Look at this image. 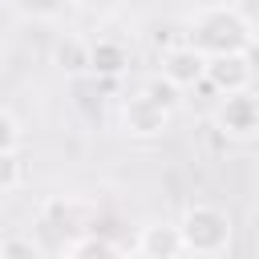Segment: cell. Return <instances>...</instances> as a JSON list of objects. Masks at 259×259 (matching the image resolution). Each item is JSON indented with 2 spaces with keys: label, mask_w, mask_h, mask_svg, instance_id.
<instances>
[{
  "label": "cell",
  "mask_w": 259,
  "mask_h": 259,
  "mask_svg": "<svg viewBox=\"0 0 259 259\" xmlns=\"http://www.w3.org/2000/svg\"><path fill=\"white\" fill-rule=\"evenodd\" d=\"M138 255L142 259H178V255H186L178 223H150V227H142Z\"/></svg>",
  "instance_id": "52a82bcc"
},
{
  "label": "cell",
  "mask_w": 259,
  "mask_h": 259,
  "mask_svg": "<svg viewBox=\"0 0 259 259\" xmlns=\"http://www.w3.org/2000/svg\"><path fill=\"white\" fill-rule=\"evenodd\" d=\"M206 4H235V0H206Z\"/></svg>",
  "instance_id": "5bb4252c"
},
{
  "label": "cell",
  "mask_w": 259,
  "mask_h": 259,
  "mask_svg": "<svg viewBox=\"0 0 259 259\" xmlns=\"http://www.w3.org/2000/svg\"><path fill=\"white\" fill-rule=\"evenodd\" d=\"M57 61H61V69H69V73H77V69H89V45H77V40H69V45H61Z\"/></svg>",
  "instance_id": "8fae6325"
},
{
  "label": "cell",
  "mask_w": 259,
  "mask_h": 259,
  "mask_svg": "<svg viewBox=\"0 0 259 259\" xmlns=\"http://www.w3.org/2000/svg\"><path fill=\"white\" fill-rule=\"evenodd\" d=\"M162 81L170 89H194L206 81V53L194 49L190 40L186 45H170L162 53Z\"/></svg>",
  "instance_id": "5b68a950"
},
{
  "label": "cell",
  "mask_w": 259,
  "mask_h": 259,
  "mask_svg": "<svg viewBox=\"0 0 259 259\" xmlns=\"http://www.w3.org/2000/svg\"><path fill=\"white\" fill-rule=\"evenodd\" d=\"M16 142H20V125L8 109H0V154H16Z\"/></svg>",
  "instance_id": "4fadbf2b"
},
{
  "label": "cell",
  "mask_w": 259,
  "mask_h": 259,
  "mask_svg": "<svg viewBox=\"0 0 259 259\" xmlns=\"http://www.w3.org/2000/svg\"><path fill=\"white\" fill-rule=\"evenodd\" d=\"M20 186V162L16 154H0V194H12Z\"/></svg>",
  "instance_id": "7c38bea8"
},
{
  "label": "cell",
  "mask_w": 259,
  "mask_h": 259,
  "mask_svg": "<svg viewBox=\"0 0 259 259\" xmlns=\"http://www.w3.org/2000/svg\"><path fill=\"white\" fill-rule=\"evenodd\" d=\"M65 259H121V255H117V247L105 243V239H77V243H69Z\"/></svg>",
  "instance_id": "9c48e42d"
},
{
  "label": "cell",
  "mask_w": 259,
  "mask_h": 259,
  "mask_svg": "<svg viewBox=\"0 0 259 259\" xmlns=\"http://www.w3.org/2000/svg\"><path fill=\"white\" fill-rule=\"evenodd\" d=\"M0 259H40V247L28 235H4L0 239Z\"/></svg>",
  "instance_id": "30bf717a"
},
{
  "label": "cell",
  "mask_w": 259,
  "mask_h": 259,
  "mask_svg": "<svg viewBox=\"0 0 259 259\" xmlns=\"http://www.w3.org/2000/svg\"><path fill=\"white\" fill-rule=\"evenodd\" d=\"M251 53H219V57H206V85L219 89L223 97L227 93H243L251 89Z\"/></svg>",
  "instance_id": "8992f818"
},
{
  "label": "cell",
  "mask_w": 259,
  "mask_h": 259,
  "mask_svg": "<svg viewBox=\"0 0 259 259\" xmlns=\"http://www.w3.org/2000/svg\"><path fill=\"white\" fill-rule=\"evenodd\" d=\"M178 231H182V247L186 255H198V259H214V255H227L231 247V214L214 202H190L178 219Z\"/></svg>",
  "instance_id": "7a4b0ae2"
},
{
  "label": "cell",
  "mask_w": 259,
  "mask_h": 259,
  "mask_svg": "<svg viewBox=\"0 0 259 259\" xmlns=\"http://www.w3.org/2000/svg\"><path fill=\"white\" fill-rule=\"evenodd\" d=\"M194 49H202L206 57H219V53H247L255 32H251V20L235 8V4H206L198 16H194Z\"/></svg>",
  "instance_id": "6da1fadb"
},
{
  "label": "cell",
  "mask_w": 259,
  "mask_h": 259,
  "mask_svg": "<svg viewBox=\"0 0 259 259\" xmlns=\"http://www.w3.org/2000/svg\"><path fill=\"white\" fill-rule=\"evenodd\" d=\"M125 65H130V49H125V40H117V36H101V40L89 45V69H93V73H101V77H117Z\"/></svg>",
  "instance_id": "ba28073f"
},
{
  "label": "cell",
  "mask_w": 259,
  "mask_h": 259,
  "mask_svg": "<svg viewBox=\"0 0 259 259\" xmlns=\"http://www.w3.org/2000/svg\"><path fill=\"white\" fill-rule=\"evenodd\" d=\"M170 85L150 81L146 89L130 93L121 101V130L130 138H162L170 130Z\"/></svg>",
  "instance_id": "3957f363"
},
{
  "label": "cell",
  "mask_w": 259,
  "mask_h": 259,
  "mask_svg": "<svg viewBox=\"0 0 259 259\" xmlns=\"http://www.w3.org/2000/svg\"><path fill=\"white\" fill-rule=\"evenodd\" d=\"M214 121H219V130H223L227 138H235V142L259 138V97H255L251 89L227 93V97L219 101V109H214Z\"/></svg>",
  "instance_id": "277c9868"
}]
</instances>
